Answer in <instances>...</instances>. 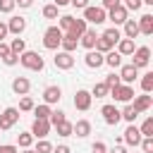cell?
I'll list each match as a JSON object with an SVG mask.
<instances>
[{"label":"cell","instance_id":"cell-1","mask_svg":"<svg viewBox=\"0 0 153 153\" xmlns=\"http://www.w3.org/2000/svg\"><path fill=\"white\" fill-rule=\"evenodd\" d=\"M19 62H22V67H26V69H31V72H41V69L45 67L43 57H41L38 53H33V50H24V53L19 55Z\"/></svg>","mask_w":153,"mask_h":153},{"label":"cell","instance_id":"cell-2","mask_svg":"<svg viewBox=\"0 0 153 153\" xmlns=\"http://www.w3.org/2000/svg\"><path fill=\"white\" fill-rule=\"evenodd\" d=\"M108 96H112L117 103H131V98H134V86H131V84H117V86L110 88Z\"/></svg>","mask_w":153,"mask_h":153},{"label":"cell","instance_id":"cell-3","mask_svg":"<svg viewBox=\"0 0 153 153\" xmlns=\"http://www.w3.org/2000/svg\"><path fill=\"white\" fill-rule=\"evenodd\" d=\"M60 41H62V29L60 26H48L45 33H43V45L48 50H57L60 48Z\"/></svg>","mask_w":153,"mask_h":153},{"label":"cell","instance_id":"cell-4","mask_svg":"<svg viewBox=\"0 0 153 153\" xmlns=\"http://www.w3.org/2000/svg\"><path fill=\"white\" fill-rule=\"evenodd\" d=\"M84 19H86V24H103V22L108 19V12H105L103 7L88 5V7H84Z\"/></svg>","mask_w":153,"mask_h":153},{"label":"cell","instance_id":"cell-5","mask_svg":"<svg viewBox=\"0 0 153 153\" xmlns=\"http://www.w3.org/2000/svg\"><path fill=\"white\" fill-rule=\"evenodd\" d=\"M17 122H19V110H17V108H5L2 115H0V131L12 129Z\"/></svg>","mask_w":153,"mask_h":153},{"label":"cell","instance_id":"cell-6","mask_svg":"<svg viewBox=\"0 0 153 153\" xmlns=\"http://www.w3.org/2000/svg\"><path fill=\"white\" fill-rule=\"evenodd\" d=\"M131 65L136 67V69H141V67H148V60H151V48L148 45H141V48H134V53H131Z\"/></svg>","mask_w":153,"mask_h":153},{"label":"cell","instance_id":"cell-7","mask_svg":"<svg viewBox=\"0 0 153 153\" xmlns=\"http://www.w3.org/2000/svg\"><path fill=\"white\" fill-rule=\"evenodd\" d=\"M141 131H139V127L134 124V122H129V127L124 129V136H122V141L127 143V146H139L141 143Z\"/></svg>","mask_w":153,"mask_h":153},{"label":"cell","instance_id":"cell-8","mask_svg":"<svg viewBox=\"0 0 153 153\" xmlns=\"http://www.w3.org/2000/svg\"><path fill=\"white\" fill-rule=\"evenodd\" d=\"M53 62H55L57 69H72L74 67V55L72 53H65V50H57L55 57H53Z\"/></svg>","mask_w":153,"mask_h":153},{"label":"cell","instance_id":"cell-9","mask_svg":"<svg viewBox=\"0 0 153 153\" xmlns=\"http://www.w3.org/2000/svg\"><path fill=\"white\" fill-rule=\"evenodd\" d=\"M91 100H93V96H91V91H76V96H74V108L76 110H81V112H86L88 108H91Z\"/></svg>","mask_w":153,"mask_h":153},{"label":"cell","instance_id":"cell-10","mask_svg":"<svg viewBox=\"0 0 153 153\" xmlns=\"http://www.w3.org/2000/svg\"><path fill=\"white\" fill-rule=\"evenodd\" d=\"M100 115H103V120H105V124H110V127H115V124H117V122L122 120V117H120V110H117L115 105H110V103L100 108Z\"/></svg>","mask_w":153,"mask_h":153},{"label":"cell","instance_id":"cell-11","mask_svg":"<svg viewBox=\"0 0 153 153\" xmlns=\"http://www.w3.org/2000/svg\"><path fill=\"white\" fill-rule=\"evenodd\" d=\"M31 134H33V139H45L48 134H50V122L48 120H33V124H31Z\"/></svg>","mask_w":153,"mask_h":153},{"label":"cell","instance_id":"cell-12","mask_svg":"<svg viewBox=\"0 0 153 153\" xmlns=\"http://www.w3.org/2000/svg\"><path fill=\"white\" fill-rule=\"evenodd\" d=\"M108 19L117 26V24H124L127 22V7L124 5H115V7H110L108 10Z\"/></svg>","mask_w":153,"mask_h":153},{"label":"cell","instance_id":"cell-13","mask_svg":"<svg viewBox=\"0 0 153 153\" xmlns=\"http://www.w3.org/2000/svg\"><path fill=\"white\" fill-rule=\"evenodd\" d=\"M84 62H86V67L98 69V67H103V65H105V55H103V53H98V50H88V53H86V57H84Z\"/></svg>","mask_w":153,"mask_h":153},{"label":"cell","instance_id":"cell-14","mask_svg":"<svg viewBox=\"0 0 153 153\" xmlns=\"http://www.w3.org/2000/svg\"><path fill=\"white\" fill-rule=\"evenodd\" d=\"M136 76H139V69L134 65H120V81L122 84H134Z\"/></svg>","mask_w":153,"mask_h":153},{"label":"cell","instance_id":"cell-15","mask_svg":"<svg viewBox=\"0 0 153 153\" xmlns=\"http://www.w3.org/2000/svg\"><path fill=\"white\" fill-rule=\"evenodd\" d=\"M131 105H134V110H136V112L141 115V112H146V110H151V105H153V96H151V93H143V96H136Z\"/></svg>","mask_w":153,"mask_h":153},{"label":"cell","instance_id":"cell-16","mask_svg":"<svg viewBox=\"0 0 153 153\" xmlns=\"http://www.w3.org/2000/svg\"><path fill=\"white\" fill-rule=\"evenodd\" d=\"M24 29H26V19H24V17H12V19L7 22V31L14 33V36H22Z\"/></svg>","mask_w":153,"mask_h":153},{"label":"cell","instance_id":"cell-17","mask_svg":"<svg viewBox=\"0 0 153 153\" xmlns=\"http://www.w3.org/2000/svg\"><path fill=\"white\" fill-rule=\"evenodd\" d=\"M29 88H31V81H29L26 76H17V79H12V91H14L17 96H26Z\"/></svg>","mask_w":153,"mask_h":153},{"label":"cell","instance_id":"cell-18","mask_svg":"<svg viewBox=\"0 0 153 153\" xmlns=\"http://www.w3.org/2000/svg\"><path fill=\"white\" fill-rule=\"evenodd\" d=\"M96 38H98V33H96L93 29H86V31L79 36V45H84L86 50H93V45H96Z\"/></svg>","mask_w":153,"mask_h":153},{"label":"cell","instance_id":"cell-19","mask_svg":"<svg viewBox=\"0 0 153 153\" xmlns=\"http://www.w3.org/2000/svg\"><path fill=\"white\" fill-rule=\"evenodd\" d=\"M60 98H62V88H60V86H48V88L43 91V100H45L48 105L60 103Z\"/></svg>","mask_w":153,"mask_h":153},{"label":"cell","instance_id":"cell-20","mask_svg":"<svg viewBox=\"0 0 153 153\" xmlns=\"http://www.w3.org/2000/svg\"><path fill=\"white\" fill-rule=\"evenodd\" d=\"M76 45H79V38H76V36H72V33H62L60 48H62L65 53H74V50H76Z\"/></svg>","mask_w":153,"mask_h":153},{"label":"cell","instance_id":"cell-21","mask_svg":"<svg viewBox=\"0 0 153 153\" xmlns=\"http://www.w3.org/2000/svg\"><path fill=\"white\" fill-rule=\"evenodd\" d=\"M136 24H139V33H143V36L153 33V14H143Z\"/></svg>","mask_w":153,"mask_h":153},{"label":"cell","instance_id":"cell-22","mask_svg":"<svg viewBox=\"0 0 153 153\" xmlns=\"http://www.w3.org/2000/svg\"><path fill=\"white\" fill-rule=\"evenodd\" d=\"M72 134H76L79 139L88 136V134H91V122H88V120H79L76 124H72Z\"/></svg>","mask_w":153,"mask_h":153},{"label":"cell","instance_id":"cell-23","mask_svg":"<svg viewBox=\"0 0 153 153\" xmlns=\"http://www.w3.org/2000/svg\"><path fill=\"white\" fill-rule=\"evenodd\" d=\"M117 53L124 57V55H131L134 53V41L131 38H120L117 41Z\"/></svg>","mask_w":153,"mask_h":153},{"label":"cell","instance_id":"cell-24","mask_svg":"<svg viewBox=\"0 0 153 153\" xmlns=\"http://www.w3.org/2000/svg\"><path fill=\"white\" fill-rule=\"evenodd\" d=\"M86 29H88V24H86V19L81 17V19H74V24H72V29H69L67 33H72V36H76V38H79Z\"/></svg>","mask_w":153,"mask_h":153},{"label":"cell","instance_id":"cell-25","mask_svg":"<svg viewBox=\"0 0 153 153\" xmlns=\"http://www.w3.org/2000/svg\"><path fill=\"white\" fill-rule=\"evenodd\" d=\"M136 36H139V24H136L134 19H127V22H124V38H131V41H134Z\"/></svg>","mask_w":153,"mask_h":153},{"label":"cell","instance_id":"cell-26","mask_svg":"<svg viewBox=\"0 0 153 153\" xmlns=\"http://www.w3.org/2000/svg\"><path fill=\"white\" fill-rule=\"evenodd\" d=\"M112 48H115V45H112V43H110L105 36H98V38H96L93 50H98V53H103V55H105V53H108V50H112Z\"/></svg>","mask_w":153,"mask_h":153},{"label":"cell","instance_id":"cell-27","mask_svg":"<svg viewBox=\"0 0 153 153\" xmlns=\"http://www.w3.org/2000/svg\"><path fill=\"white\" fill-rule=\"evenodd\" d=\"M105 65H110L112 69L120 67V65H122V55H120L117 50H108V53H105Z\"/></svg>","mask_w":153,"mask_h":153},{"label":"cell","instance_id":"cell-28","mask_svg":"<svg viewBox=\"0 0 153 153\" xmlns=\"http://www.w3.org/2000/svg\"><path fill=\"white\" fill-rule=\"evenodd\" d=\"M110 93V86L105 84V81H98V84H93V88H91V96H96V98H105Z\"/></svg>","mask_w":153,"mask_h":153},{"label":"cell","instance_id":"cell-29","mask_svg":"<svg viewBox=\"0 0 153 153\" xmlns=\"http://www.w3.org/2000/svg\"><path fill=\"white\" fill-rule=\"evenodd\" d=\"M120 117H122V120H127V122H134V120L139 117V112L134 110V105H131V103H127V105H124V110H120Z\"/></svg>","mask_w":153,"mask_h":153},{"label":"cell","instance_id":"cell-30","mask_svg":"<svg viewBox=\"0 0 153 153\" xmlns=\"http://www.w3.org/2000/svg\"><path fill=\"white\" fill-rule=\"evenodd\" d=\"M103 36H105V38H108L112 45H117V41L122 38V33H120V29H117V26H110V29H105V31H103Z\"/></svg>","mask_w":153,"mask_h":153},{"label":"cell","instance_id":"cell-31","mask_svg":"<svg viewBox=\"0 0 153 153\" xmlns=\"http://www.w3.org/2000/svg\"><path fill=\"white\" fill-rule=\"evenodd\" d=\"M55 129H57V136H72V122H69V120L57 122V124H55Z\"/></svg>","mask_w":153,"mask_h":153},{"label":"cell","instance_id":"cell-32","mask_svg":"<svg viewBox=\"0 0 153 153\" xmlns=\"http://www.w3.org/2000/svg\"><path fill=\"white\" fill-rule=\"evenodd\" d=\"M10 50L14 53V55H22L24 50H26V43H24V38H12V43H10Z\"/></svg>","mask_w":153,"mask_h":153},{"label":"cell","instance_id":"cell-33","mask_svg":"<svg viewBox=\"0 0 153 153\" xmlns=\"http://www.w3.org/2000/svg\"><path fill=\"white\" fill-rule=\"evenodd\" d=\"M33 115H36L38 120H48V117H50V105H48V103H43V105H33Z\"/></svg>","mask_w":153,"mask_h":153},{"label":"cell","instance_id":"cell-34","mask_svg":"<svg viewBox=\"0 0 153 153\" xmlns=\"http://www.w3.org/2000/svg\"><path fill=\"white\" fill-rule=\"evenodd\" d=\"M17 143H19L22 148H31V143H33V134H31V131L19 134V136H17Z\"/></svg>","mask_w":153,"mask_h":153},{"label":"cell","instance_id":"cell-35","mask_svg":"<svg viewBox=\"0 0 153 153\" xmlns=\"http://www.w3.org/2000/svg\"><path fill=\"white\" fill-rule=\"evenodd\" d=\"M141 88H143V93H151V91H153V72H146V74H143Z\"/></svg>","mask_w":153,"mask_h":153},{"label":"cell","instance_id":"cell-36","mask_svg":"<svg viewBox=\"0 0 153 153\" xmlns=\"http://www.w3.org/2000/svg\"><path fill=\"white\" fill-rule=\"evenodd\" d=\"M57 10H60V7H57L55 2H50V5L43 7V17H45V19H57Z\"/></svg>","mask_w":153,"mask_h":153},{"label":"cell","instance_id":"cell-37","mask_svg":"<svg viewBox=\"0 0 153 153\" xmlns=\"http://www.w3.org/2000/svg\"><path fill=\"white\" fill-rule=\"evenodd\" d=\"M60 19V29H62V33H67L69 29H72V24H74V17L72 14H65V17H57Z\"/></svg>","mask_w":153,"mask_h":153},{"label":"cell","instance_id":"cell-38","mask_svg":"<svg viewBox=\"0 0 153 153\" xmlns=\"http://www.w3.org/2000/svg\"><path fill=\"white\" fill-rule=\"evenodd\" d=\"M139 131H141V136H153V117H146Z\"/></svg>","mask_w":153,"mask_h":153},{"label":"cell","instance_id":"cell-39","mask_svg":"<svg viewBox=\"0 0 153 153\" xmlns=\"http://www.w3.org/2000/svg\"><path fill=\"white\" fill-rule=\"evenodd\" d=\"M62 120H67L62 110H50V117H48V122H50V127H55V124H57V122H62Z\"/></svg>","mask_w":153,"mask_h":153},{"label":"cell","instance_id":"cell-40","mask_svg":"<svg viewBox=\"0 0 153 153\" xmlns=\"http://www.w3.org/2000/svg\"><path fill=\"white\" fill-rule=\"evenodd\" d=\"M36 153H53V143L50 141H45V139H41L38 143H36V148H33Z\"/></svg>","mask_w":153,"mask_h":153},{"label":"cell","instance_id":"cell-41","mask_svg":"<svg viewBox=\"0 0 153 153\" xmlns=\"http://www.w3.org/2000/svg\"><path fill=\"white\" fill-rule=\"evenodd\" d=\"M19 110H22V112H29V110H33V100H31L29 96H22V100H19Z\"/></svg>","mask_w":153,"mask_h":153},{"label":"cell","instance_id":"cell-42","mask_svg":"<svg viewBox=\"0 0 153 153\" xmlns=\"http://www.w3.org/2000/svg\"><path fill=\"white\" fill-rule=\"evenodd\" d=\"M139 146L143 148V153H153V136H143Z\"/></svg>","mask_w":153,"mask_h":153},{"label":"cell","instance_id":"cell-43","mask_svg":"<svg viewBox=\"0 0 153 153\" xmlns=\"http://www.w3.org/2000/svg\"><path fill=\"white\" fill-rule=\"evenodd\" d=\"M14 5H17L14 0H0V12H2V14H10V12L14 10Z\"/></svg>","mask_w":153,"mask_h":153},{"label":"cell","instance_id":"cell-44","mask_svg":"<svg viewBox=\"0 0 153 153\" xmlns=\"http://www.w3.org/2000/svg\"><path fill=\"white\" fill-rule=\"evenodd\" d=\"M2 62H5L7 67H12V65H17V62H19V55H14V53H7V55L2 57Z\"/></svg>","mask_w":153,"mask_h":153},{"label":"cell","instance_id":"cell-45","mask_svg":"<svg viewBox=\"0 0 153 153\" xmlns=\"http://www.w3.org/2000/svg\"><path fill=\"white\" fill-rule=\"evenodd\" d=\"M105 84H108L110 88L117 86V84H122V81H120V74H108V76H105Z\"/></svg>","mask_w":153,"mask_h":153},{"label":"cell","instance_id":"cell-46","mask_svg":"<svg viewBox=\"0 0 153 153\" xmlns=\"http://www.w3.org/2000/svg\"><path fill=\"white\" fill-rule=\"evenodd\" d=\"M124 2H127V5H124V7H127V10H134V12H136V10H139V7H141V5H143V2H141V0H124Z\"/></svg>","mask_w":153,"mask_h":153},{"label":"cell","instance_id":"cell-47","mask_svg":"<svg viewBox=\"0 0 153 153\" xmlns=\"http://www.w3.org/2000/svg\"><path fill=\"white\" fill-rule=\"evenodd\" d=\"M0 153H19V151H17V146H12V143H2V146H0Z\"/></svg>","mask_w":153,"mask_h":153},{"label":"cell","instance_id":"cell-48","mask_svg":"<svg viewBox=\"0 0 153 153\" xmlns=\"http://www.w3.org/2000/svg\"><path fill=\"white\" fill-rule=\"evenodd\" d=\"M69 5H74L76 10H84V7H88V0H69Z\"/></svg>","mask_w":153,"mask_h":153},{"label":"cell","instance_id":"cell-49","mask_svg":"<svg viewBox=\"0 0 153 153\" xmlns=\"http://www.w3.org/2000/svg\"><path fill=\"white\" fill-rule=\"evenodd\" d=\"M7 53H12V50H10V45H7L5 41H0V60H2V57H5Z\"/></svg>","mask_w":153,"mask_h":153},{"label":"cell","instance_id":"cell-50","mask_svg":"<svg viewBox=\"0 0 153 153\" xmlns=\"http://www.w3.org/2000/svg\"><path fill=\"white\" fill-rule=\"evenodd\" d=\"M93 153H105V143L103 141H96L93 143Z\"/></svg>","mask_w":153,"mask_h":153},{"label":"cell","instance_id":"cell-51","mask_svg":"<svg viewBox=\"0 0 153 153\" xmlns=\"http://www.w3.org/2000/svg\"><path fill=\"white\" fill-rule=\"evenodd\" d=\"M115 5H120V0H103V10H110Z\"/></svg>","mask_w":153,"mask_h":153},{"label":"cell","instance_id":"cell-52","mask_svg":"<svg viewBox=\"0 0 153 153\" xmlns=\"http://www.w3.org/2000/svg\"><path fill=\"white\" fill-rule=\"evenodd\" d=\"M53 153H72V151H69V146H65V143H62V146H55V148H53Z\"/></svg>","mask_w":153,"mask_h":153},{"label":"cell","instance_id":"cell-53","mask_svg":"<svg viewBox=\"0 0 153 153\" xmlns=\"http://www.w3.org/2000/svg\"><path fill=\"white\" fill-rule=\"evenodd\" d=\"M7 33H10V31H7V24H2V22H0V41H2V38H7Z\"/></svg>","mask_w":153,"mask_h":153},{"label":"cell","instance_id":"cell-54","mask_svg":"<svg viewBox=\"0 0 153 153\" xmlns=\"http://www.w3.org/2000/svg\"><path fill=\"white\" fill-rule=\"evenodd\" d=\"M14 2H17L19 7H31V5H33V0H14Z\"/></svg>","mask_w":153,"mask_h":153},{"label":"cell","instance_id":"cell-55","mask_svg":"<svg viewBox=\"0 0 153 153\" xmlns=\"http://www.w3.org/2000/svg\"><path fill=\"white\" fill-rule=\"evenodd\" d=\"M110 153H127V148H124V146H115Z\"/></svg>","mask_w":153,"mask_h":153},{"label":"cell","instance_id":"cell-56","mask_svg":"<svg viewBox=\"0 0 153 153\" xmlns=\"http://www.w3.org/2000/svg\"><path fill=\"white\" fill-rule=\"evenodd\" d=\"M55 5L57 7H65V5H69V0H55Z\"/></svg>","mask_w":153,"mask_h":153},{"label":"cell","instance_id":"cell-57","mask_svg":"<svg viewBox=\"0 0 153 153\" xmlns=\"http://www.w3.org/2000/svg\"><path fill=\"white\" fill-rule=\"evenodd\" d=\"M22 153H36V151H33V148H24Z\"/></svg>","mask_w":153,"mask_h":153},{"label":"cell","instance_id":"cell-58","mask_svg":"<svg viewBox=\"0 0 153 153\" xmlns=\"http://www.w3.org/2000/svg\"><path fill=\"white\" fill-rule=\"evenodd\" d=\"M141 2H146V5H153V0H141Z\"/></svg>","mask_w":153,"mask_h":153}]
</instances>
